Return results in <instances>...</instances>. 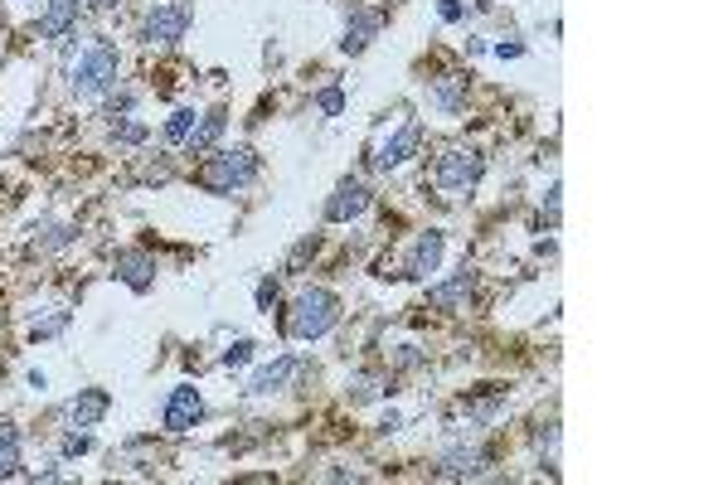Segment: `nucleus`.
Masks as SVG:
<instances>
[{"label": "nucleus", "mask_w": 728, "mask_h": 485, "mask_svg": "<svg viewBox=\"0 0 728 485\" xmlns=\"http://www.w3.org/2000/svg\"><path fill=\"white\" fill-rule=\"evenodd\" d=\"M252 180H258V151L252 146L209 151V160H200V170H194V185H200L204 194H234Z\"/></svg>", "instance_id": "obj_1"}, {"label": "nucleus", "mask_w": 728, "mask_h": 485, "mask_svg": "<svg viewBox=\"0 0 728 485\" xmlns=\"http://www.w3.org/2000/svg\"><path fill=\"white\" fill-rule=\"evenodd\" d=\"M335 321H340V296L326 292V286H306L292 301V311H286V335L292 340H321L335 330Z\"/></svg>", "instance_id": "obj_2"}, {"label": "nucleus", "mask_w": 728, "mask_h": 485, "mask_svg": "<svg viewBox=\"0 0 728 485\" xmlns=\"http://www.w3.org/2000/svg\"><path fill=\"white\" fill-rule=\"evenodd\" d=\"M117 69H121V59H117V44H107V39H93L87 44V53L79 63H73V97H97V93H107V87L117 83Z\"/></svg>", "instance_id": "obj_3"}, {"label": "nucleus", "mask_w": 728, "mask_h": 485, "mask_svg": "<svg viewBox=\"0 0 728 485\" xmlns=\"http://www.w3.org/2000/svg\"><path fill=\"white\" fill-rule=\"evenodd\" d=\"M481 175H485V156L476 146H447L433 165L437 190H447V194H471L481 185Z\"/></svg>", "instance_id": "obj_4"}, {"label": "nucleus", "mask_w": 728, "mask_h": 485, "mask_svg": "<svg viewBox=\"0 0 728 485\" xmlns=\"http://www.w3.org/2000/svg\"><path fill=\"white\" fill-rule=\"evenodd\" d=\"M185 29H190V5L185 0H156L151 15L141 20V39L146 44H175L185 39Z\"/></svg>", "instance_id": "obj_5"}, {"label": "nucleus", "mask_w": 728, "mask_h": 485, "mask_svg": "<svg viewBox=\"0 0 728 485\" xmlns=\"http://www.w3.org/2000/svg\"><path fill=\"white\" fill-rule=\"evenodd\" d=\"M204 417V399H200V389L194 383H175L170 389V399H165V413H161V427L170 437H185L194 423Z\"/></svg>", "instance_id": "obj_6"}, {"label": "nucleus", "mask_w": 728, "mask_h": 485, "mask_svg": "<svg viewBox=\"0 0 728 485\" xmlns=\"http://www.w3.org/2000/svg\"><path fill=\"white\" fill-rule=\"evenodd\" d=\"M485 447L481 442H457V447H447L443 456H437V466H433V476L437 481H476L485 476Z\"/></svg>", "instance_id": "obj_7"}, {"label": "nucleus", "mask_w": 728, "mask_h": 485, "mask_svg": "<svg viewBox=\"0 0 728 485\" xmlns=\"http://www.w3.org/2000/svg\"><path fill=\"white\" fill-rule=\"evenodd\" d=\"M369 204H374V190L360 175H345V180L335 185V194L326 200V224H350V218H360Z\"/></svg>", "instance_id": "obj_8"}, {"label": "nucleus", "mask_w": 728, "mask_h": 485, "mask_svg": "<svg viewBox=\"0 0 728 485\" xmlns=\"http://www.w3.org/2000/svg\"><path fill=\"white\" fill-rule=\"evenodd\" d=\"M471 292H476V272L461 267V272H451L447 282L427 286V306H433V311H443V316H457V311H467Z\"/></svg>", "instance_id": "obj_9"}, {"label": "nucleus", "mask_w": 728, "mask_h": 485, "mask_svg": "<svg viewBox=\"0 0 728 485\" xmlns=\"http://www.w3.org/2000/svg\"><path fill=\"white\" fill-rule=\"evenodd\" d=\"M117 282H127L136 296H146L156 286V258L146 248H121L117 252Z\"/></svg>", "instance_id": "obj_10"}, {"label": "nucleus", "mask_w": 728, "mask_h": 485, "mask_svg": "<svg viewBox=\"0 0 728 485\" xmlns=\"http://www.w3.org/2000/svg\"><path fill=\"white\" fill-rule=\"evenodd\" d=\"M443 248H447V238L437 234V228H427V234H418V242L408 248V262H403V277H413V282H423L427 272H437V262H443Z\"/></svg>", "instance_id": "obj_11"}, {"label": "nucleus", "mask_w": 728, "mask_h": 485, "mask_svg": "<svg viewBox=\"0 0 728 485\" xmlns=\"http://www.w3.org/2000/svg\"><path fill=\"white\" fill-rule=\"evenodd\" d=\"M418 141H423V127H418V121H403V127L379 146V156H374V170H399V165L418 151Z\"/></svg>", "instance_id": "obj_12"}, {"label": "nucleus", "mask_w": 728, "mask_h": 485, "mask_svg": "<svg viewBox=\"0 0 728 485\" xmlns=\"http://www.w3.org/2000/svg\"><path fill=\"white\" fill-rule=\"evenodd\" d=\"M107 407H112V393H107V389H79V393H73V403H69V423L87 432V427H97L107 417Z\"/></svg>", "instance_id": "obj_13"}, {"label": "nucleus", "mask_w": 728, "mask_h": 485, "mask_svg": "<svg viewBox=\"0 0 728 485\" xmlns=\"http://www.w3.org/2000/svg\"><path fill=\"white\" fill-rule=\"evenodd\" d=\"M345 393H350V403H379V399H389L393 393V379L389 374H379V369H360V374H350L345 379Z\"/></svg>", "instance_id": "obj_14"}, {"label": "nucleus", "mask_w": 728, "mask_h": 485, "mask_svg": "<svg viewBox=\"0 0 728 485\" xmlns=\"http://www.w3.org/2000/svg\"><path fill=\"white\" fill-rule=\"evenodd\" d=\"M292 374H296V355H277L272 364H262V369L248 379V393H252V399H268V393L286 389V379H292Z\"/></svg>", "instance_id": "obj_15"}, {"label": "nucleus", "mask_w": 728, "mask_h": 485, "mask_svg": "<svg viewBox=\"0 0 728 485\" xmlns=\"http://www.w3.org/2000/svg\"><path fill=\"white\" fill-rule=\"evenodd\" d=\"M228 127V112L224 107H214V112H204L200 121H194V131L185 136V146H190V156H209V151L219 146V136H224Z\"/></svg>", "instance_id": "obj_16"}, {"label": "nucleus", "mask_w": 728, "mask_h": 485, "mask_svg": "<svg viewBox=\"0 0 728 485\" xmlns=\"http://www.w3.org/2000/svg\"><path fill=\"white\" fill-rule=\"evenodd\" d=\"M73 25H79V0H49V5H44V15H39L44 39H63Z\"/></svg>", "instance_id": "obj_17"}, {"label": "nucleus", "mask_w": 728, "mask_h": 485, "mask_svg": "<svg viewBox=\"0 0 728 485\" xmlns=\"http://www.w3.org/2000/svg\"><path fill=\"white\" fill-rule=\"evenodd\" d=\"M374 35H379V15L374 10H355L345 25V39H340V53H364Z\"/></svg>", "instance_id": "obj_18"}, {"label": "nucleus", "mask_w": 728, "mask_h": 485, "mask_svg": "<svg viewBox=\"0 0 728 485\" xmlns=\"http://www.w3.org/2000/svg\"><path fill=\"white\" fill-rule=\"evenodd\" d=\"M467 78L461 73H447V78H437L433 87H427V97H433V107H443V112H461L467 107Z\"/></svg>", "instance_id": "obj_19"}, {"label": "nucleus", "mask_w": 728, "mask_h": 485, "mask_svg": "<svg viewBox=\"0 0 728 485\" xmlns=\"http://www.w3.org/2000/svg\"><path fill=\"white\" fill-rule=\"evenodd\" d=\"M20 471V432L15 423H0V481Z\"/></svg>", "instance_id": "obj_20"}, {"label": "nucleus", "mask_w": 728, "mask_h": 485, "mask_svg": "<svg viewBox=\"0 0 728 485\" xmlns=\"http://www.w3.org/2000/svg\"><path fill=\"white\" fill-rule=\"evenodd\" d=\"M194 121H200V117H194V107H175L170 121H165V141H170V146H185V136L194 131Z\"/></svg>", "instance_id": "obj_21"}, {"label": "nucleus", "mask_w": 728, "mask_h": 485, "mask_svg": "<svg viewBox=\"0 0 728 485\" xmlns=\"http://www.w3.org/2000/svg\"><path fill=\"white\" fill-rule=\"evenodd\" d=\"M63 330H69V311H63V306H54L49 316H39V321L29 325V340H54V335H63Z\"/></svg>", "instance_id": "obj_22"}, {"label": "nucleus", "mask_w": 728, "mask_h": 485, "mask_svg": "<svg viewBox=\"0 0 728 485\" xmlns=\"http://www.w3.org/2000/svg\"><path fill=\"white\" fill-rule=\"evenodd\" d=\"M252 349H258L252 340H234V345H228L224 355H219V364H224V369H243V364L252 359Z\"/></svg>", "instance_id": "obj_23"}, {"label": "nucleus", "mask_w": 728, "mask_h": 485, "mask_svg": "<svg viewBox=\"0 0 728 485\" xmlns=\"http://www.w3.org/2000/svg\"><path fill=\"white\" fill-rule=\"evenodd\" d=\"M112 136L121 141V146H141V141H146L151 131H146V121H117V127H112Z\"/></svg>", "instance_id": "obj_24"}, {"label": "nucleus", "mask_w": 728, "mask_h": 485, "mask_svg": "<svg viewBox=\"0 0 728 485\" xmlns=\"http://www.w3.org/2000/svg\"><path fill=\"white\" fill-rule=\"evenodd\" d=\"M534 451H539V456H549V466H554V456H558V427L554 423L534 432Z\"/></svg>", "instance_id": "obj_25"}, {"label": "nucleus", "mask_w": 728, "mask_h": 485, "mask_svg": "<svg viewBox=\"0 0 728 485\" xmlns=\"http://www.w3.org/2000/svg\"><path fill=\"white\" fill-rule=\"evenodd\" d=\"M316 107H321L326 117H340L345 112V93H340V87H321V93H316Z\"/></svg>", "instance_id": "obj_26"}, {"label": "nucleus", "mask_w": 728, "mask_h": 485, "mask_svg": "<svg viewBox=\"0 0 728 485\" xmlns=\"http://www.w3.org/2000/svg\"><path fill=\"white\" fill-rule=\"evenodd\" d=\"M277 301H282V286L272 282V277H262V282H258V311L272 316V311H277Z\"/></svg>", "instance_id": "obj_27"}, {"label": "nucleus", "mask_w": 728, "mask_h": 485, "mask_svg": "<svg viewBox=\"0 0 728 485\" xmlns=\"http://www.w3.org/2000/svg\"><path fill=\"white\" fill-rule=\"evenodd\" d=\"M87 447H93V437H87V432H79V427H73V432L63 437V447H59V451H63V456H83Z\"/></svg>", "instance_id": "obj_28"}, {"label": "nucleus", "mask_w": 728, "mask_h": 485, "mask_svg": "<svg viewBox=\"0 0 728 485\" xmlns=\"http://www.w3.org/2000/svg\"><path fill=\"white\" fill-rule=\"evenodd\" d=\"M418 364H423V349H418V345H399V349H393V369H418Z\"/></svg>", "instance_id": "obj_29"}, {"label": "nucleus", "mask_w": 728, "mask_h": 485, "mask_svg": "<svg viewBox=\"0 0 728 485\" xmlns=\"http://www.w3.org/2000/svg\"><path fill=\"white\" fill-rule=\"evenodd\" d=\"M437 15H443L447 25H461V20H467V0H437Z\"/></svg>", "instance_id": "obj_30"}, {"label": "nucleus", "mask_w": 728, "mask_h": 485, "mask_svg": "<svg viewBox=\"0 0 728 485\" xmlns=\"http://www.w3.org/2000/svg\"><path fill=\"white\" fill-rule=\"evenodd\" d=\"M520 53H525V44H495V59H520Z\"/></svg>", "instance_id": "obj_31"}, {"label": "nucleus", "mask_w": 728, "mask_h": 485, "mask_svg": "<svg viewBox=\"0 0 728 485\" xmlns=\"http://www.w3.org/2000/svg\"><path fill=\"white\" fill-rule=\"evenodd\" d=\"M403 427V417L399 413H384V423H379V432H399Z\"/></svg>", "instance_id": "obj_32"}, {"label": "nucleus", "mask_w": 728, "mask_h": 485, "mask_svg": "<svg viewBox=\"0 0 728 485\" xmlns=\"http://www.w3.org/2000/svg\"><path fill=\"white\" fill-rule=\"evenodd\" d=\"M93 10H112V5H121V0H87Z\"/></svg>", "instance_id": "obj_33"}]
</instances>
